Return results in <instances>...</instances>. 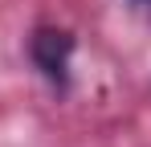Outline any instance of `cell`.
<instances>
[{"label": "cell", "instance_id": "cell-1", "mask_svg": "<svg viewBox=\"0 0 151 147\" xmlns=\"http://www.w3.org/2000/svg\"><path fill=\"white\" fill-rule=\"evenodd\" d=\"M29 57L53 90H65L70 86V66H74V33H65L57 24H41L29 37Z\"/></svg>", "mask_w": 151, "mask_h": 147}, {"label": "cell", "instance_id": "cell-2", "mask_svg": "<svg viewBox=\"0 0 151 147\" xmlns=\"http://www.w3.org/2000/svg\"><path fill=\"white\" fill-rule=\"evenodd\" d=\"M143 4H151V0H143Z\"/></svg>", "mask_w": 151, "mask_h": 147}]
</instances>
